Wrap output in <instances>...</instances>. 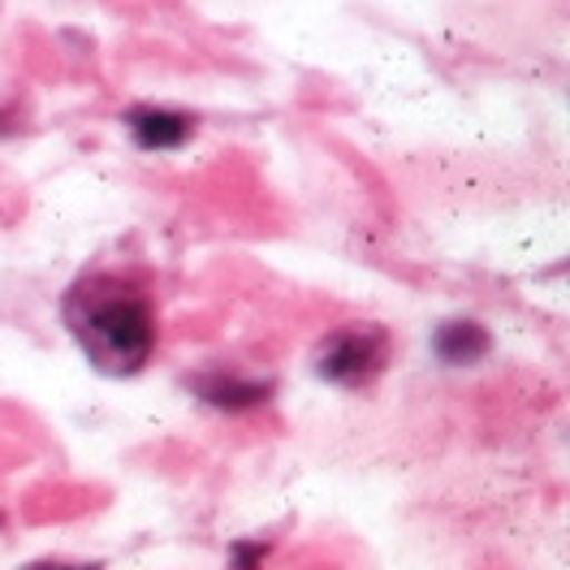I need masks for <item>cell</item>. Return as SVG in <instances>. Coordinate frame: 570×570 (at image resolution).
<instances>
[{"instance_id":"6","label":"cell","mask_w":570,"mask_h":570,"mask_svg":"<svg viewBox=\"0 0 570 570\" xmlns=\"http://www.w3.org/2000/svg\"><path fill=\"white\" fill-rule=\"evenodd\" d=\"M259 558H264V544H234V567L229 570H264Z\"/></svg>"},{"instance_id":"4","label":"cell","mask_w":570,"mask_h":570,"mask_svg":"<svg viewBox=\"0 0 570 570\" xmlns=\"http://www.w3.org/2000/svg\"><path fill=\"white\" fill-rule=\"evenodd\" d=\"M489 346H493L489 328L475 321L441 324L436 337H432V355L441 358V363H450V367H471V363H480V358L489 355Z\"/></svg>"},{"instance_id":"3","label":"cell","mask_w":570,"mask_h":570,"mask_svg":"<svg viewBox=\"0 0 570 570\" xmlns=\"http://www.w3.org/2000/svg\"><path fill=\"white\" fill-rule=\"evenodd\" d=\"M186 385L195 397H204L208 406H220V411H250V406L273 397L268 381H247V376H234V372H204V376H190Z\"/></svg>"},{"instance_id":"1","label":"cell","mask_w":570,"mask_h":570,"mask_svg":"<svg viewBox=\"0 0 570 570\" xmlns=\"http://www.w3.org/2000/svg\"><path fill=\"white\" fill-rule=\"evenodd\" d=\"M66 324L82 355L108 376H130L151 358L156 316L135 285L117 277H87L66 298Z\"/></svg>"},{"instance_id":"2","label":"cell","mask_w":570,"mask_h":570,"mask_svg":"<svg viewBox=\"0 0 570 570\" xmlns=\"http://www.w3.org/2000/svg\"><path fill=\"white\" fill-rule=\"evenodd\" d=\"M390 363V333L381 324H351L328 333L316 351V372L328 385L363 390L372 385Z\"/></svg>"},{"instance_id":"5","label":"cell","mask_w":570,"mask_h":570,"mask_svg":"<svg viewBox=\"0 0 570 570\" xmlns=\"http://www.w3.org/2000/svg\"><path fill=\"white\" fill-rule=\"evenodd\" d=\"M130 130L147 151H169L190 139V117L169 112V108H139V112H130Z\"/></svg>"},{"instance_id":"7","label":"cell","mask_w":570,"mask_h":570,"mask_svg":"<svg viewBox=\"0 0 570 570\" xmlns=\"http://www.w3.org/2000/svg\"><path fill=\"white\" fill-rule=\"evenodd\" d=\"M27 570H100L96 562H87V567H70V562H36V567H27Z\"/></svg>"}]
</instances>
